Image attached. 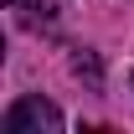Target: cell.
<instances>
[{
    "mask_svg": "<svg viewBox=\"0 0 134 134\" xmlns=\"http://www.w3.org/2000/svg\"><path fill=\"white\" fill-rule=\"evenodd\" d=\"M62 129V108L47 98H16L10 114H5V134H57Z\"/></svg>",
    "mask_w": 134,
    "mask_h": 134,
    "instance_id": "6da1fadb",
    "label": "cell"
},
{
    "mask_svg": "<svg viewBox=\"0 0 134 134\" xmlns=\"http://www.w3.org/2000/svg\"><path fill=\"white\" fill-rule=\"evenodd\" d=\"M72 72H77V77H88L93 88L103 83V67H98V57H93V52H77V57H72Z\"/></svg>",
    "mask_w": 134,
    "mask_h": 134,
    "instance_id": "7a4b0ae2",
    "label": "cell"
},
{
    "mask_svg": "<svg viewBox=\"0 0 134 134\" xmlns=\"http://www.w3.org/2000/svg\"><path fill=\"white\" fill-rule=\"evenodd\" d=\"M5 5H26V0H5Z\"/></svg>",
    "mask_w": 134,
    "mask_h": 134,
    "instance_id": "3957f363",
    "label": "cell"
}]
</instances>
